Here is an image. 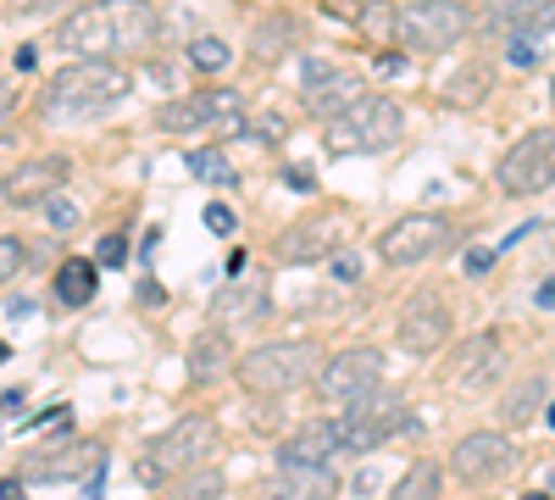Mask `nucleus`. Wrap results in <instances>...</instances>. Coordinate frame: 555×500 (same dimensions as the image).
<instances>
[{
  "instance_id": "f3484780",
  "label": "nucleus",
  "mask_w": 555,
  "mask_h": 500,
  "mask_svg": "<svg viewBox=\"0 0 555 500\" xmlns=\"http://www.w3.org/2000/svg\"><path fill=\"white\" fill-rule=\"evenodd\" d=\"M67 156H34L23 162L17 172H7V206H39V201H51L62 184H67Z\"/></svg>"
},
{
  "instance_id": "39448f33",
  "label": "nucleus",
  "mask_w": 555,
  "mask_h": 500,
  "mask_svg": "<svg viewBox=\"0 0 555 500\" xmlns=\"http://www.w3.org/2000/svg\"><path fill=\"white\" fill-rule=\"evenodd\" d=\"M217 457V418L195 412V418H178L151 450H145V462H139V478L145 484H172L183 473H195Z\"/></svg>"
},
{
  "instance_id": "c9c22d12",
  "label": "nucleus",
  "mask_w": 555,
  "mask_h": 500,
  "mask_svg": "<svg viewBox=\"0 0 555 500\" xmlns=\"http://www.w3.org/2000/svg\"><path fill=\"white\" fill-rule=\"evenodd\" d=\"M334 279H339V284H356V279H361V256H356V251H339V256H334Z\"/></svg>"
},
{
  "instance_id": "c03bdc74",
  "label": "nucleus",
  "mask_w": 555,
  "mask_h": 500,
  "mask_svg": "<svg viewBox=\"0 0 555 500\" xmlns=\"http://www.w3.org/2000/svg\"><path fill=\"white\" fill-rule=\"evenodd\" d=\"M539 306H555V284H544V290H539Z\"/></svg>"
},
{
  "instance_id": "423d86ee",
  "label": "nucleus",
  "mask_w": 555,
  "mask_h": 500,
  "mask_svg": "<svg viewBox=\"0 0 555 500\" xmlns=\"http://www.w3.org/2000/svg\"><path fill=\"white\" fill-rule=\"evenodd\" d=\"M162 133H240L250 128L245 117V95L240 89H195V95H178L156 112Z\"/></svg>"
},
{
  "instance_id": "ea45409f",
  "label": "nucleus",
  "mask_w": 555,
  "mask_h": 500,
  "mask_svg": "<svg viewBox=\"0 0 555 500\" xmlns=\"http://www.w3.org/2000/svg\"><path fill=\"white\" fill-rule=\"evenodd\" d=\"M533 62H539V56H533V44H528V39H512V67H522V73H528Z\"/></svg>"
},
{
  "instance_id": "09e8293b",
  "label": "nucleus",
  "mask_w": 555,
  "mask_h": 500,
  "mask_svg": "<svg viewBox=\"0 0 555 500\" xmlns=\"http://www.w3.org/2000/svg\"><path fill=\"white\" fill-rule=\"evenodd\" d=\"M550 251H555V229H550Z\"/></svg>"
},
{
  "instance_id": "9d476101",
  "label": "nucleus",
  "mask_w": 555,
  "mask_h": 500,
  "mask_svg": "<svg viewBox=\"0 0 555 500\" xmlns=\"http://www.w3.org/2000/svg\"><path fill=\"white\" fill-rule=\"evenodd\" d=\"M334 423H339V439H345V457H361V450H378L384 439H395L405 428V400L395 389H373V395L350 400Z\"/></svg>"
},
{
  "instance_id": "f8f14e48",
  "label": "nucleus",
  "mask_w": 555,
  "mask_h": 500,
  "mask_svg": "<svg viewBox=\"0 0 555 500\" xmlns=\"http://www.w3.org/2000/svg\"><path fill=\"white\" fill-rule=\"evenodd\" d=\"M450 329H455V323H450V306H444V295H434V290L405 295V306H400V317H395V339H400L405 356H434V350H444Z\"/></svg>"
},
{
  "instance_id": "2f4dec72",
  "label": "nucleus",
  "mask_w": 555,
  "mask_h": 500,
  "mask_svg": "<svg viewBox=\"0 0 555 500\" xmlns=\"http://www.w3.org/2000/svg\"><path fill=\"white\" fill-rule=\"evenodd\" d=\"M28 267V251L7 234V240H0V279H7V284H17V272Z\"/></svg>"
},
{
  "instance_id": "a19ab883",
  "label": "nucleus",
  "mask_w": 555,
  "mask_h": 500,
  "mask_svg": "<svg viewBox=\"0 0 555 500\" xmlns=\"http://www.w3.org/2000/svg\"><path fill=\"white\" fill-rule=\"evenodd\" d=\"M12 67H17V73H34V67H39L34 44H17V51H12Z\"/></svg>"
},
{
  "instance_id": "aec40b11",
  "label": "nucleus",
  "mask_w": 555,
  "mask_h": 500,
  "mask_svg": "<svg viewBox=\"0 0 555 500\" xmlns=\"http://www.w3.org/2000/svg\"><path fill=\"white\" fill-rule=\"evenodd\" d=\"M345 457V439H339V423L334 418H317V423H300L284 445H278V467H300V462H334Z\"/></svg>"
},
{
  "instance_id": "393cba45",
  "label": "nucleus",
  "mask_w": 555,
  "mask_h": 500,
  "mask_svg": "<svg viewBox=\"0 0 555 500\" xmlns=\"http://www.w3.org/2000/svg\"><path fill=\"white\" fill-rule=\"evenodd\" d=\"M544 379L539 373H528L522 384H512V389H505V400H500V418L505 423H512V428H522V423H533L539 418V406H544Z\"/></svg>"
},
{
  "instance_id": "f03ea898",
  "label": "nucleus",
  "mask_w": 555,
  "mask_h": 500,
  "mask_svg": "<svg viewBox=\"0 0 555 500\" xmlns=\"http://www.w3.org/2000/svg\"><path fill=\"white\" fill-rule=\"evenodd\" d=\"M122 95H128L122 62H73V67H62L51 84H44L39 112L51 123H62V117H95V112H106Z\"/></svg>"
},
{
  "instance_id": "e433bc0d",
  "label": "nucleus",
  "mask_w": 555,
  "mask_h": 500,
  "mask_svg": "<svg viewBox=\"0 0 555 500\" xmlns=\"http://www.w3.org/2000/svg\"><path fill=\"white\" fill-rule=\"evenodd\" d=\"M206 229H211V234H234V211H228L222 201H211V206H206Z\"/></svg>"
},
{
  "instance_id": "79ce46f5",
  "label": "nucleus",
  "mask_w": 555,
  "mask_h": 500,
  "mask_svg": "<svg viewBox=\"0 0 555 500\" xmlns=\"http://www.w3.org/2000/svg\"><path fill=\"white\" fill-rule=\"evenodd\" d=\"M489 261H494V251H467V272H489Z\"/></svg>"
},
{
  "instance_id": "49530a36",
  "label": "nucleus",
  "mask_w": 555,
  "mask_h": 500,
  "mask_svg": "<svg viewBox=\"0 0 555 500\" xmlns=\"http://www.w3.org/2000/svg\"><path fill=\"white\" fill-rule=\"evenodd\" d=\"M522 500H550V495H539V489H533V495H522Z\"/></svg>"
},
{
  "instance_id": "f257e3e1",
  "label": "nucleus",
  "mask_w": 555,
  "mask_h": 500,
  "mask_svg": "<svg viewBox=\"0 0 555 500\" xmlns=\"http://www.w3.org/2000/svg\"><path fill=\"white\" fill-rule=\"evenodd\" d=\"M162 39V23L145 0H83L67 23H56V44L78 62H122Z\"/></svg>"
},
{
  "instance_id": "6ab92c4d",
  "label": "nucleus",
  "mask_w": 555,
  "mask_h": 500,
  "mask_svg": "<svg viewBox=\"0 0 555 500\" xmlns=\"http://www.w3.org/2000/svg\"><path fill=\"white\" fill-rule=\"evenodd\" d=\"M267 311H272V295H267L261 279L222 284V290L211 295V323H222V329H256Z\"/></svg>"
},
{
  "instance_id": "f704fd0d",
  "label": "nucleus",
  "mask_w": 555,
  "mask_h": 500,
  "mask_svg": "<svg viewBox=\"0 0 555 500\" xmlns=\"http://www.w3.org/2000/svg\"><path fill=\"white\" fill-rule=\"evenodd\" d=\"M250 133H261V140H284V133H289V123L278 117V112H261V117L250 123Z\"/></svg>"
},
{
  "instance_id": "a18cd8bd",
  "label": "nucleus",
  "mask_w": 555,
  "mask_h": 500,
  "mask_svg": "<svg viewBox=\"0 0 555 500\" xmlns=\"http://www.w3.org/2000/svg\"><path fill=\"white\" fill-rule=\"evenodd\" d=\"M544 423H550V428H555V406H550V412H544Z\"/></svg>"
},
{
  "instance_id": "1a4fd4ad",
  "label": "nucleus",
  "mask_w": 555,
  "mask_h": 500,
  "mask_svg": "<svg viewBox=\"0 0 555 500\" xmlns=\"http://www.w3.org/2000/svg\"><path fill=\"white\" fill-rule=\"evenodd\" d=\"M494 184H500L505 195H517V201L544 195V190L555 184V128H528L522 140L500 156Z\"/></svg>"
},
{
  "instance_id": "a878e982",
  "label": "nucleus",
  "mask_w": 555,
  "mask_h": 500,
  "mask_svg": "<svg viewBox=\"0 0 555 500\" xmlns=\"http://www.w3.org/2000/svg\"><path fill=\"white\" fill-rule=\"evenodd\" d=\"M505 23H512V39H533V34L555 28V0H512Z\"/></svg>"
},
{
  "instance_id": "412c9836",
  "label": "nucleus",
  "mask_w": 555,
  "mask_h": 500,
  "mask_svg": "<svg viewBox=\"0 0 555 500\" xmlns=\"http://www.w3.org/2000/svg\"><path fill=\"white\" fill-rule=\"evenodd\" d=\"M334 245H339L334 217H306V222H295V229L278 234V261L300 267V261H317V256H334Z\"/></svg>"
},
{
  "instance_id": "cd10ccee",
  "label": "nucleus",
  "mask_w": 555,
  "mask_h": 500,
  "mask_svg": "<svg viewBox=\"0 0 555 500\" xmlns=\"http://www.w3.org/2000/svg\"><path fill=\"white\" fill-rule=\"evenodd\" d=\"M228 62H234V44H228V39H217V34H195V39H190V67H195L201 78L228 73Z\"/></svg>"
},
{
  "instance_id": "4be33fe9",
  "label": "nucleus",
  "mask_w": 555,
  "mask_h": 500,
  "mask_svg": "<svg viewBox=\"0 0 555 500\" xmlns=\"http://www.w3.org/2000/svg\"><path fill=\"white\" fill-rule=\"evenodd\" d=\"M234 368H240V356H234V334H228L222 323L201 329V334H195V345H190V379H195V384H211V379L234 373Z\"/></svg>"
},
{
  "instance_id": "b1692460",
  "label": "nucleus",
  "mask_w": 555,
  "mask_h": 500,
  "mask_svg": "<svg viewBox=\"0 0 555 500\" xmlns=\"http://www.w3.org/2000/svg\"><path fill=\"white\" fill-rule=\"evenodd\" d=\"M300 34H306V23L295 17V12H272L261 28H256V39H250V51L261 56V62H278L289 51V44H300Z\"/></svg>"
},
{
  "instance_id": "c85d7f7f",
  "label": "nucleus",
  "mask_w": 555,
  "mask_h": 500,
  "mask_svg": "<svg viewBox=\"0 0 555 500\" xmlns=\"http://www.w3.org/2000/svg\"><path fill=\"white\" fill-rule=\"evenodd\" d=\"M190 172L195 178H206V184H240V172H234V162H228L222 151H190Z\"/></svg>"
},
{
  "instance_id": "4c0bfd02",
  "label": "nucleus",
  "mask_w": 555,
  "mask_h": 500,
  "mask_svg": "<svg viewBox=\"0 0 555 500\" xmlns=\"http://www.w3.org/2000/svg\"><path fill=\"white\" fill-rule=\"evenodd\" d=\"M44 211H51L56 229H73V222H78V206L73 201H44Z\"/></svg>"
},
{
  "instance_id": "37998d69",
  "label": "nucleus",
  "mask_w": 555,
  "mask_h": 500,
  "mask_svg": "<svg viewBox=\"0 0 555 500\" xmlns=\"http://www.w3.org/2000/svg\"><path fill=\"white\" fill-rule=\"evenodd\" d=\"M284 178H289V184H295V190H311V172H306V167H289Z\"/></svg>"
},
{
  "instance_id": "5701e85b",
  "label": "nucleus",
  "mask_w": 555,
  "mask_h": 500,
  "mask_svg": "<svg viewBox=\"0 0 555 500\" xmlns=\"http://www.w3.org/2000/svg\"><path fill=\"white\" fill-rule=\"evenodd\" d=\"M101 290V261H83V256H67L56 267V300L62 306H89Z\"/></svg>"
},
{
  "instance_id": "7ed1b4c3",
  "label": "nucleus",
  "mask_w": 555,
  "mask_h": 500,
  "mask_svg": "<svg viewBox=\"0 0 555 500\" xmlns=\"http://www.w3.org/2000/svg\"><path fill=\"white\" fill-rule=\"evenodd\" d=\"M322 373V350L311 339H272V345H256L240 356L234 379L250 389V395H289L300 384H317Z\"/></svg>"
},
{
  "instance_id": "58836bf2",
  "label": "nucleus",
  "mask_w": 555,
  "mask_h": 500,
  "mask_svg": "<svg viewBox=\"0 0 555 500\" xmlns=\"http://www.w3.org/2000/svg\"><path fill=\"white\" fill-rule=\"evenodd\" d=\"M73 0H12V12H62Z\"/></svg>"
},
{
  "instance_id": "de8ad7c7",
  "label": "nucleus",
  "mask_w": 555,
  "mask_h": 500,
  "mask_svg": "<svg viewBox=\"0 0 555 500\" xmlns=\"http://www.w3.org/2000/svg\"><path fill=\"white\" fill-rule=\"evenodd\" d=\"M550 101H555V78H550Z\"/></svg>"
},
{
  "instance_id": "c756f323",
  "label": "nucleus",
  "mask_w": 555,
  "mask_h": 500,
  "mask_svg": "<svg viewBox=\"0 0 555 500\" xmlns=\"http://www.w3.org/2000/svg\"><path fill=\"white\" fill-rule=\"evenodd\" d=\"M222 489V478H217V467L206 462V467H195V473H183V484H172V495L178 500H211Z\"/></svg>"
},
{
  "instance_id": "4468645a",
  "label": "nucleus",
  "mask_w": 555,
  "mask_h": 500,
  "mask_svg": "<svg viewBox=\"0 0 555 500\" xmlns=\"http://www.w3.org/2000/svg\"><path fill=\"white\" fill-rule=\"evenodd\" d=\"M522 457H517V445L505 439V434H494V428H483V434H467L455 450H450V473L461 478V484H494V478H505Z\"/></svg>"
},
{
  "instance_id": "7c9ffc66",
  "label": "nucleus",
  "mask_w": 555,
  "mask_h": 500,
  "mask_svg": "<svg viewBox=\"0 0 555 500\" xmlns=\"http://www.w3.org/2000/svg\"><path fill=\"white\" fill-rule=\"evenodd\" d=\"M483 89H489V67L455 73V84H450V106H473V101H483Z\"/></svg>"
},
{
  "instance_id": "dca6fc26",
  "label": "nucleus",
  "mask_w": 555,
  "mask_h": 500,
  "mask_svg": "<svg viewBox=\"0 0 555 500\" xmlns=\"http://www.w3.org/2000/svg\"><path fill=\"white\" fill-rule=\"evenodd\" d=\"M500 373H505V339L494 329L473 334L467 345L455 350V361H450V384L455 389H489Z\"/></svg>"
},
{
  "instance_id": "ddd939ff",
  "label": "nucleus",
  "mask_w": 555,
  "mask_h": 500,
  "mask_svg": "<svg viewBox=\"0 0 555 500\" xmlns=\"http://www.w3.org/2000/svg\"><path fill=\"white\" fill-rule=\"evenodd\" d=\"M366 95V84H361V73H350V67H334V62H306L300 67V106L311 112V117H339V112H350L356 101Z\"/></svg>"
},
{
  "instance_id": "72a5a7b5",
  "label": "nucleus",
  "mask_w": 555,
  "mask_h": 500,
  "mask_svg": "<svg viewBox=\"0 0 555 500\" xmlns=\"http://www.w3.org/2000/svg\"><path fill=\"white\" fill-rule=\"evenodd\" d=\"M95 261H101V267H122V261H128V245H122V234H106V240L95 245Z\"/></svg>"
},
{
  "instance_id": "9b49d317",
  "label": "nucleus",
  "mask_w": 555,
  "mask_h": 500,
  "mask_svg": "<svg viewBox=\"0 0 555 500\" xmlns=\"http://www.w3.org/2000/svg\"><path fill=\"white\" fill-rule=\"evenodd\" d=\"M317 400H328V406H350L361 395H373L384 389V350L378 345H350L339 350L334 361H322V373H317Z\"/></svg>"
},
{
  "instance_id": "473e14b6",
  "label": "nucleus",
  "mask_w": 555,
  "mask_h": 500,
  "mask_svg": "<svg viewBox=\"0 0 555 500\" xmlns=\"http://www.w3.org/2000/svg\"><path fill=\"white\" fill-rule=\"evenodd\" d=\"M322 12H328L334 23H366L373 0H322Z\"/></svg>"
},
{
  "instance_id": "2eb2a0df",
  "label": "nucleus",
  "mask_w": 555,
  "mask_h": 500,
  "mask_svg": "<svg viewBox=\"0 0 555 500\" xmlns=\"http://www.w3.org/2000/svg\"><path fill=\"white\" fill-rule=\"evenodd\" d=\"M28 478H44V484H56V478H83V473H95L101 467V439H73L62 434V445H44V450H28L23 457Z\"/></svg>"
},
{
  "instance_id": "6e6552de",
  "label": "nucleus",
  "mask_w": 555,
  "mask_h": 500,
  "mask_svg": "<svg viewBox=\"0 0 555 500\" xmlns=\"http://www.w3.org/2000/svg\"><path fill=\"white\" fill-rule=\"evenodd\" d=\"M450 245H455V222L444 211H405L384 229L378 256L389 267H423V261H439Z\"/></svg>"
},
{
  "instance_id": "0eeeda50",
  "label": "nucleus",
  "mask_w": 555,
  "mask_h": 500,
  "mask_svg": "<svg viewBox=\"0 0 555 500\" xmlns=\"http://www.w3.org/2000/svg\"><path fill=\"white\" fill-rule=\"evenodd\" d=\"M467 28H473L467 0H411V7H400V23H395V34L411 56H439Z\"/></svg>"
},
{
  "instance_id": "20e7f679",
  "label": "nucleus",
  "mask_w": 555,
  "mask_h": 500,
  "mask_svg": "<svg viewBox=\"0 0 555 500\" xmlns=\"http://www.w3.org/2000/svg\"><path fill=\"white\" fill-rule=\"evenodd\" d=\"M405 133V112L389 95H361L350 112L322 123V151L334 156H366V151H389Z\"/></svg>"
},
{
  "instance_id": "a211bd4d",
  "label": "nucleus",
  "mask_w": 555,
  "mask_h": 500,
  "mask_svg": "<svg viewBox=\"0 0 555 500\" xmlns=\"http://www.w3.org/2000/svg\"><path fill=\"white\" fill-rule=\"evenodd\" d=\"M339 473L334 462H300V467H278L267 484V500H339Z\"/></svg>"
},
{
  "instance_id": "bb28decb",
  "label": "nucleus",
  "mask_w": 555,
  "mask_h": 500,
  "mask_svg": "<svg viewBox=\"0 0 555 500\" xmlns=\"http://www.w3.org/2000/svg\"><path fill=\"white\" fill-rule=\"evenodd\" d=\"M439 484H444V467L439 462H411L389 500H439Z\"/></svg>"
}]
</instances>
